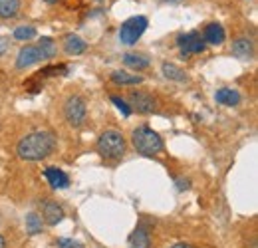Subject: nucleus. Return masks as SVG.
<instances>
[{"label": "nucleus", "mask_w": 258, "mask_h": 248, "mask_svg": "<svg viewBox=\"0 0 258 248\" xmlns=\"http://www.w3.org/2000/svg\"><path fill=\"white\" fill-rule=\"evenodd\" d=\"M123 64L127 68H133V70H145V68H149V60L145 56H141V54H125L123 56Z\"/></svg>", "instance_id": "20"}, {"label": "nucleus", "mask_w": 258, "mask_h": 248, "mask_svg": "<svg viewBox=\"0 0 258 248\" xmlns=\"http://www.w3.org/2000/svg\"><path fill=\"white\" fill-rule=\"evenodd\" d=\"M161 72L167 80H173V82H185V72H183L179 66H175V64L165 62L161 66Z\"/></svg>", "instance_id": "18"}, {"label": "nucleus", "mask_w": 258, "mask_h": 248, "mask_svg": "<svg viewBox=\"0 0 258 248\" xmlns=\"http://www.w3.org/2000/svg\"><path fill=\"white\" fill-rule=\"evenodd\" d=\"M129 242H131V248H149L151 246V242H149V234H147V230H145L143 226L135 228V232L131 234Z\"/></svg>", "instance_id": "17"}, {"label": "nucleus", "mask_w": 258, "mask_h": 248, "mask_svg": "<svg viewBox=\"0 0 258 248\" xmlns=\"http://www.w3.org/2000/svg\"><path fill=\"white\" fill-rule=\"evenodd\" d=\"M111 82L117 84V86H139L143 82L141 76H135V74H127L123 70H115L111 74Z\"/></svg>", "instance_id": "15"}, {"label": "nucleus", "mask_w": 258, "mask_h": 248, "mask_svg": "<svg viewBox=\"0 0 258 248\" xmlns=\"http://www.w3.org/2000/svg\"><path fill=\"white\" fill-rule=\"evenodd\" d=\"M86 48H88V44H86L80 36H76V34L66 36V40H64L66 54H70V56H78V54H84V52H86Z\"/></svg>", "instance_id": "13"}, {"label": "nucleus", "mask_w": 258, "mask_h": 248, "mask_svg": "<svg viewBox=\"0 0 258 248\" xmlns=\"http://www.w3.org/2000/svg\"><path fill=\"white\" fill-rule=\"evenodd\" d=\"M111 101L117 105V109H119V111H121L125 117H129V115H131V107L125 103V99H121V97H117V95H111Z\"/></svg>", "instance_id": "23"}, {"label": "nucleus", "mask_w": 258, "mask_h": 248, "mask_svg": "<svg viewBox=\"0 0 258 248\" xmlns=\"http://www.w3.org/2000/svg\"><path fill=\"white\" fill-rule=\"evenodd\" d=\"M0 248H4V238L0 236Z\"/></svg>", "instance_id": "29"}, {"label": "nucleus", "mask_w": 258, "mask_h": 248, "mask_svg": "<svg viewBox=\"0 0 258 248\" xmlns=\"http://www.w3.org/2000/svg\"><path fill=\"white\" fill-rule=\"evenodd\" d=\"M171 248H191V244H185V242H179V244H175V246Z\"/></svg>", "instance_id": "26"}, {"label": "nucleus", "mask_w": 258, "mask_h": 248, "mask_svg": "<svg viewBox=\"0 0 258 248\" xmlns=\"http://www.w3.org/2000/svg\"><path fill=\"white\" fill-rule=\"evenodd\" d=\"M177 46H179V50H181V54L187 58V56H191V54H201V52H205V40H203V36L199 34V32H187V34H181L179 38H177Z\"/></svg>", "instance_id": "6"}, {"label": "nucleus", "mask_w": 258, "mask_h": 248, "mask_svg": "<svg viewBox=\"0 0 258 248\" xmlns=\"http://www.w3.org/2000/svg\"><path fill=\"white\" fill-rule=\"evenodd\" d=\"M129 103L137 113H153V109H155L153 95L145 92H133L129 95Z\"/></svg>", "instance_id": "7"}, {"label": "nucleus", "mask_w": 258, "mask_h": 248, "mask_svg": "<svg viewBox=\"0 0 258 248\" xmlns=\"http://www.w3.org/2000/svg\"><path fill=\"white\" fill-rule=\"evenodd\" d=\"M26 230H28V234H40L42 232V217L36 213H28L26 215Z\"/></svg>", "instance_id": "21"}, {"label": "nucleus", "mask_w": 258, "mask_h": 248, "mask_svg": "<svg viewBox=\"0 0 258 248\" xmlns=\"http://www.w3.org/2000/svg\"><path fill=\"white\" fill-rule=\"evenodd\" d=\"M86 113H88V107H86L84 97H80V95L68 97V101L64 105V115L68 119V123L72 127H80L86 121Z\"/></svg>", "instance_id": "5"}, {"label": "nucleus", "mask_w": 258, "mask_h": 248, "mask_svg": "<svg viewBox=\"0 0 258 248\" xmlns=\"http://www.w3.org/2000/svg\"><path fill=\"white\" fill-rule=\"evenodd\" d=\"M56 147V139L50 131H34L18 141L16 153L24 161H42Z\"/></svg>", "instance_id": "1"}, {"label": "nucleus", "mask_w": 258, "mask_h": 248, "mask_svg": "<svg viewBox=\"0 0 258 248\" xmlns=\"http://www.w3.org/2000/svg\"><path fill=\"white\" fill-rule=\"evenodd\" d=\"M34 36H36V28L34 26H18L14 30V38L20 40V42H28V40H32Z\"/></svg>", "instance_id": "22"}, {"label": "nucleus", "mask_w": 258, "mask_h": 248, "mask_svg": "<svg viewBox=\"0 0 258 248\" xmlns=\"http://www.w3.org/2000/svg\"><path fill=\"white\" fill-rule=\"evenodd\" d=\"M97 153L107 161H117L125 155V137L117 129H107L97 139Z\"/></svg>", "instance_id": "3"}, {"label": "nucleus", "mask_w": 258, "mask_h": 248, "mask_svg": "<svg viewBox=\"0 0 258 248\" xmlns=\"http://www.w3.org/2000/svg\"><path fill=\"white\" fill-rule=\"evenodd\" d=\"M20 8H22V0H0V18L2 20L16 18L20 14Z\"/></svg>", "instance_id": "14"}, {"label": "nucleus", "mask_w": 258, "mask_h": 248, "mask_svg": "<svg viewBox=\"0 0 258 248\" xmlns=\"http://www.w3.org/2000/svg\"><path fill=\"white\" fill-rule=\"evenodd\" d=\"M232 56L234 58H238V60H252V56H254V48H252V40L250 38H244V36H240V38H236L234 42H232Z\"/></svg>", "instance_id": "8"}, {"label": "nucleus", "mask_w": 258, "mask_h": 248, "mask_svg": "<svg viewBox=\"0 0 258 248\" xmlns=\"http://www.w3.org/2000/svg\"><path fill=\"white\" fill-rule=\"evenodd\" d=\"M177 189H179V191L189 189V181H187V179H177Z\"/></svg>", "instance_id": "25"}, {"label": "nucleus", "mask_w": 258, "mask_h": 248, "mask_svg": "<svg viewBox=\"0 0 258 248\" xmlns=\"http://www.w3.org/2000/svg\"><path fill=\"white\" fill-rule=\"evenodd\" d=\"M36 48H38V52H40V58H42V60H50V58H54V56H56V44H54V40H52V38H42V40H40V44H38Z\"/></svg>", "instance_id": "19"}, {"label": "nucleus", "mask_w": 258, "mask_h": 248, "mask_svg": "<svg viewBox=\"0 0 258 248\" xmlns=\"http://www.w3.org/2000/svg\"><path fill=\"white\" fill-rule=\"evenodd\" d=\"M225 28L221 26V24H217V22H213V24H209L207 28H205V36H203V40H205V44H213V46H221L223 42H225Z\"/></svg>", "instance_id": "10"}, {"label": "nucleus", "mask_w": 258, "mask_h": 248, "mask_svg": "<svg viewBox=\"0 0 258 248\" xmlns=\"http://www.w3.org/2000/svg\"><path fill=\"white\" fill-rule=\"evenodd\" d=\"M64 218V211H62V207L58 205V203H54V201H46L44 203V220L48 222V224H58L60 220Z\"/></svg>", "instance_id": "12"}, {"label": "nucleus", "mask_w": 258, "mask_h": 248, "mask_svg": "<svg viewBox=\"0 0 258 248\" xmlns=\"http://www.w3.org/2000/svg\"><path fill=\"white\" fill-rule=\"evenodd\" d=\"M44 177L48 179V183L54 187V189H66V187L70 185L68 175H66L62 169H58V167H48L44 171Z\"/></svg>", "instance_id": "11"}, {"label": "nucleus", "mask_w": 258, "mask_h": 248, "mask_svg": "<svg viewBox=\"0 0 258 248\" xmlns=\"http://www.w3.org/2000/svg\"><path fill=\"white\" fill-rule=\"evenodd\" d=\"M215 99L221 105H236L240 101V93L236 90H230V88H221L219 92L215 93Z\"/></svg>", "instance_id": "16"}, {"label": "nucleus", "mask_w": 258, "mask_h": 248, "mask_svg": "<svg viewBox=\"0 0 258 248\" xmlns=\"http://www.w3.org/2000/svg\"><path fill=\"white\" fill-rule=\"evenodd\" d=\"M131 141H133V147H135L141 155L151 157L163 151V139L159 137V133L153 131V129L147 127V125H141V127L133 129Z\"/></svg>", "instance_id": "2"}, {"label": "nucleus", "mask_w": 258, "mask_h": 248, "mask_svg": "<svg viewBox=\"0 0 258 248\" xmlns=\"http://www.w3.org/2000/svg\"><path fill=\"white\" fill-rule=\"evenodd\" d=\"M4 48H6V42H4V40H2V38H0V52H2V50H4Z\"/></svg>", "instance_id": "27"}, {"label": "nucleus", "mask_w": 258, "mask_h": 248, "mask_svg": "<svg viewBox=\"0 0 258 248\" xmlns=\"http://www.w3.org/2000/svg\"><path fill=\"white\" fill-rule=\"evenodd\" d=\"M44 2H48V4H56L58 0H44Z\"/></svg>", "instance_id": "28"}, {"label": "nucleus", "mask_w": 258, "mask_h": 248, "mask_svg": "<svg viewBox=\"0 0 258 248\" xmlns=\"http://www.w3.org/2000/svg\"><path fill=\"white\" fill-rule=\"evenodd\" d=\"M147 18L145 16H131L127 18L123 24H121V28H119V40H121V44H135L141 36H143V32L147 30Z\"/></svg>", "instance_id": "4"}, {"label": "nucleus", "mask_w": 258, "mask_h": 248, "mask_svg": "<svg viewBox=\"0 0 258 248\" xmlns=\"http://www.w3.org/2000/svg\"><path fill=\"white\" fill-rule=\"evenodd\" d=\"M58 248H84V244L78 240H72V238H64L58 242Z\"/></svg>", "instance_id": "24"}, {"label": "nucleus", "mask_w": 258, "mask_h": 248, "mask_svg": "<svg viewBox=\"0 0 258 248\" xmlns=\"http://www.w3.org/2000/svg\"><path fill=\"white\" fill-rule=\"evenodd\" d=\"M40 60H42V58H40V52H38L36 46H24V48L18 52L16 68H18V70H26V68H30V66H34V64L40 62Z\"/></svg>", "instance_id": "9"}]
</instances>
